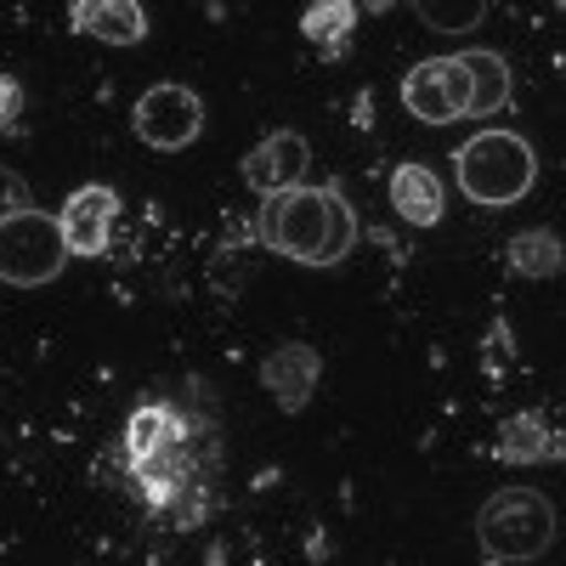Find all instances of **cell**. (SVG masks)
<instances>
[{"mask_svg":"<svg viewBox=\"0 0 566 566\" xmlns=\"http://www.w3.org/2000/svg\"><path fill=\"white\" fill-rule=\"evenodd\" d=\"M255 239L295 266H340L357 244V216L340 187H295V193L261 199Z\"/></svg>","mask_w":566,"mask_h":566,"instance_id":"cell-1","label":"cell"},{"mask_svg":"<svg viewBox=\"0 0 566 566\" xmlns=\"http://www.w3.org/2000/svg\"><path fill=\"white\" fill-rule=\"evenodd\" d=\"M453 170H459V187L470 205H488V210H504L515 199L533 193V176H538V159L527 148V136L515 130H476L453 154Z\"/></svg>","mask_w":566,"mask_h":566,"instance_id":"cell-2","label":"cell"},{"mask_svg":"<svg viewBox=\"0 0 566 566\" xmlns=\"http://www.w3.org/2000/svg\"><path fill=\"white\" fill-rule=\"evenodd\" d=\"M476 538L493 560H538L555 544V504L533 488H504L482 504Z\"/></svg>","mask_w":566,"mask_h":566,"instance_id":"cell-3","label":"cell"},{"mask_svg":"<svg viewBox=\"0 0 566 566\" xmlns=\"http://www.w3.org/2000/svg\"><path fill=\"white\" fill-rule=\"evenodd\" d=\"M69 261V244H63V227L57 216L45 210H12L0 221V277L18 283V290H40V283H52Z\"/></svg>","mask_w":566,"mask_h":566,"instance_id":"cell-4","label":"cell"},{"mask_svg":"<svg viewBox=\"0 0 566 566\" xmlns=\"http://www.w3.org/2000/svg\"><path fill=\"white\" fill-rule=\"evenodd\" d=\"M130 125H136V136L148 142V148L176 154V148H187V142H199V130H205V103H199L193 85L165 80V85H148V91L136 97Z\"/></svg>","mask_w":566,"mask_h":566,"instance_id":"cell-5","label":"cell"},{"mask_svg":"<svg viewBox=\"0 0 566 566\" xmlns=\"http://www.w3.org/2000/svg\"><path fill=\"white\" fill-rule=\"evenodd\" d=\"M402 108L419 125H453L470 114V74L459 57H424L402 80Z\"/></svg>","mask_w":566,"mask_h":566,"instance_id":"cell-6","label":"cell"},{"mask_svg":"<svg viewBox=\"0 0 566 566\" xmlns=\"http://www.w3.org/2000/svg\"><path fill=\"white\" fill-rule=\"evenodd\" d=\"M306 170H312V148H306L301 130H272L244 154V181L255 187L261 199L295 193V187L306 181Z\"/></svg>","mask_w":566,"mask_h":566,"instance_id":"cell-7","label":"cell"},{"mask_svg":"<svg viewBox=\"0 0 566 566\" xmlns=\"http://www.w3.org/2000/svg\"><path fill=\"white\" fill-rule=\"evenodd\" d=\"M114 221H119V193H114V187H103V181L74 187L63 216H57L69 255H103L108 239H114Z\"/></svg>","mask_w":566,"mask_h":566,"instance_id":"cell-8","label":"cell"},{"mask_svg":"<svg viewBox=\"0 0 566 566\" xmlns=\"http://www.w3.org/2000/svg\"><path fill=\"white\" fill-rule=\"evenodd\" d=\"M317 374H323V357L306 346V340H283L277 352H266L261 363V386L266 397L283 408V413H301L317 391Z\"/></svg>","mask_w":566,"mask_h":566,"instance_id":"cell-9","label":"cell"},{"mask_svg":"<svg viewBox=\"0 0 566 566\" xmlns=\"http://www.w3.org/2000/svg\"><path fill=\"white\" fill-rule=\"evenodd\" d=\"M69 23L103 45H136L148 34V12L136 0H74L69 7Z\"/></svg>","mask_w":566,"mask_h":566,"instance_id":"cell-10","label":"cell"},{"mask_svg":"<svg viewBox=\"0 0 566 566\" xmlns=\"http://www.w3.org/2000/svg\"><path fill=\"white\" fill-rule=\"evenodd\" d=\"M391 210H397L408 227H437L442 210H448L442 176H437L431 165H397V170H391Z\"/></svg>","mask_w":566,"mask_h":566,"instance_id":"cell-11","label":"cell"},{"mask_svg":"<svg viewBox=\"0 0 566 566\" xmlns=\"http://www.w3.org/2000/svg\"><path fill=\"white\" fill-rule=\"evenodd\" d=\"M176 442H181V413L165 408V402L136 408L130 424H125V453H130V464H142V470L159 464L165 453H176Z\"/></svg>","mask_w":566,"mask_h":566,"instance_id":"cell-12","label":"cell"},{"mask_svg":"<svg viewBox=\"0 0 566 566\" xmlns=\"http://www.w3.org/2000/svg\"><path fill=\"white\" fill-rule=\"evenodd\" d=\"M464 74H470V114H499L510 103V63L499 52H459Z\"/></svg>","mask_w":566,"mask_h":566,"instance_id":"cell-13","label":"cell"},{"mask_svg":"<svg viewBox=\"0 0 566 566\" xmlns=\"http://www.w3.org/2000/svg\"><path fill=\"white\" fill-rule=\"evenodd\" d=\"M499 459L504 464H544V459H555V437H549L544 413H515L499 431Z\"/></svg>","mask_w":566,"mask_h":566,"instance_id":"cell-14","label":"cell"},{"mask_svg":"<svg viewBox=\"0 0 566 566\" xmlns=\"http://www.w3.org/2000/svg\"><path fill=\"white\" fill-rule=\"evenodd\" d=\"M504 261H510L515 277H555L560 261H566V250H560V239H555L549 227H533V232H515Z\"/></svg>","mask_w":566,"mask_h":566,"instance_id":"cell-15","label":"cell"},{"mask_svg":"<svg viewBox=\"0 0 566 566\" xmlns=\"http://www.w3.org/2000/svg\"><path fill=\"white\" fill-rule=\"evenodd\" d=\"M352 23H357L352 0H317V7L301 12V34H306L312 45H328V52H340V45H346Z\"/></svg>","mask_w":566,"mask_h":566,"instance_id":"cell-16","label":"cell"},{"mask_svg":"<svg viewBox=\"0 0 566 566\" xmlns=\"http://www.w3.org/2000/svg\"><path fill=\"white\" fill-rule=\"evenodd\" d=\"M419 23L424 29H437V34H464V29H476L482 18H488V7L482 0H464V7H442V0H419Z\"/></svg>","mask_w":566,"mask_h":566,"instance_id":"cell-17","label":"cell"},{"mask_svg":"<svg viewBox=\"0 0 566 566\" xmlns=\"http://www.w3.org/2000/svg\"><path fill=\"white\" fill-rule=\"evenodd\" d=\"M12 210H29V187H23V176H18V170L0 165V221H7Z\"/></svg>","mask_w":566,"mask_h":566,"instance_id":"cell-18","label":"cell"},{"mask_svg":"<svg viewBox=\"0 0 566 566\" xmlns=\"http://www.w3.org/2000/svg\"><path fill=\"white\" fill-rule=\"evenodd\" d=\"M18 114H23V91H18L12 74H0V130H12Z\"/></svg>","mask_w":566,"mask_h":566,"instance_id":"cell-19","label":"cell"}]
</instances>
